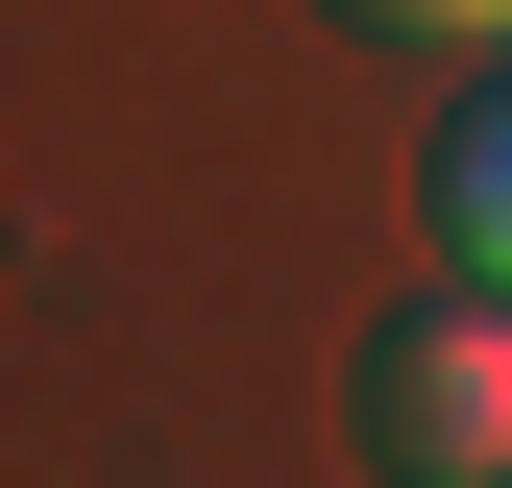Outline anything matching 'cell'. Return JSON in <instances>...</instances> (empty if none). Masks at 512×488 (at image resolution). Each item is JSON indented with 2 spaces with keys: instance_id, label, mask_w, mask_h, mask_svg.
<instances>
[{
  "instance_id": "cell-1",
  "label": "cell",
  "mask_w": 512,
  "mask_h": 488,
  "mask_svg": "<svg viewBox=\"0 0 512 488\" xmlns=\"http://www.w3.org/2000/svg\"><path fill=\"white\" fill-rule=\"evenodd\" d=\"M366 440H391L415 488H488V464H512V318H488V293L366 342Z\"/></svg>"
},
{
  "instance_id": "cell-3",
  "label": "cell",
  "mask_w": 512,
  "mask_h": 488,
  "mask_svg": "<svg viewBox=\"0 0 512 488\" xmlns=\"http://www.w3.org/2000/svg\"><path fill=\"white\" fill-rule=\"evenodd\" d=\"M366 25H415V49H488V25H512V0H366Z\"/></svg>"
},
{
  "instance_id": "cell-2",
  "label": "cell",
  "mask_w": 512,
  "mask_h": 488,
  "mask_svg": "<svg viewBox=\"0 0 512 488\" xmlns=\"http://www.w3.org/2000/svg\"><path fill=\"white\" fill-rule=\"evenodd\" d=\"M439 244H464V293H512V98L439 147Z\"/></svg>"
}]
</instances>
